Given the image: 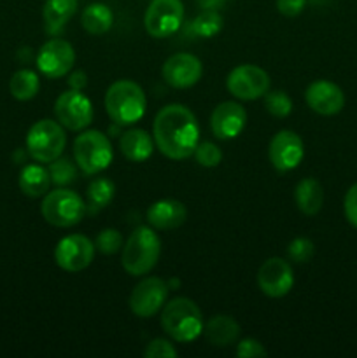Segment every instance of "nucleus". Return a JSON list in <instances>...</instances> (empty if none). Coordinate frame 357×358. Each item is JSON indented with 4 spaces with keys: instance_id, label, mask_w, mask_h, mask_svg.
<instances>
[{
    "instance_id": "obj_25",
    "label": "nucleus",
    "mask_w": 357,
    "mask_h": 358,
    "mask_svg": "<svg viewBox=\"0 0 357 358\" xmlns=\"http://www.w3.org/2000/svg\"><path fill=\"white\" fill-rule=\"evenodd\" d=\"M112 23H114V14L105 3H90L80 14V24L91 35L107 34L112 28Z\"/></svg>"
},
{
    "instance_id": "obj_5",
    "label": "nucleus",
    "mask_w": 357,
    "mask_h": 358,
    "mask_svg": "<svg viewBox=\"0 0 357 358\" xmlns=\"http://www.w3.org/2000/svg\"><path fill=\"white\" fill-rule=\"evenodd\" d=\"M114 157L112 143L105 133L98 129L80 131L74 142V159L84 175H98L107 170Z\"/></svg>"
},
{
    "instance_id": "obj_31",
    "label": "nucleus",
    "mask_w": 357,
    "mask_h": 358,
    "mask_svg": "<svg viewBox=\"0 0 357 358\" xmlns=\"http://www.w3.org/2000/svg\"><path fill=\"white\" fill-rule=\"evenodd\" d=\"M315 254V245L310 238L298 236L287 245V257L296 264H307L312 261Z\"/></svg>"
},
{
    "instance_id": "obj_37",
    "label": "nucleus",
    "mask_w": 357,
    "mask_h": 358,
    "mask_svg": "<svg viewBox=\"0 0 357 358\" xmlns=\"http://www.w3.org/2000/svg\"><path fill=\"white\" fill-rule=\"evenodd\" d=\"M307 0H276V9L282 16L294 17L303 13Z\"/></svg>"
},
{
    "instance_id": "obj_1",
    "label": "nucleus",
    "mask_w": 357,
    "mask_h": 358,
    "mask_svg": "<svg viewBox=\"0 0 357 358\" xmlns=\"http://www.w3.org/2000/svg\"><path fill=\"white\" fill-rule=\"evenodd\" d=\"M153 138L156 149L168 159H189L200 142L196 115L181 103L167 105L154 117Z\"/></svg>"
},
{
    "instance_id": "obj_22",
    "label": "nucleus",
    "mask_w": 357,
    "mask_h": 358,
    "mask_svg": "<svg viewBox=\"0 0 357 358\" xmlns=\"http://www.w3.org/2000/svg\"><path fill=\"white\" fill-rule=\"evenodd\" d=\"M76 13L77 0H46L44 9H42L46 31L51 37L59 35Z\"/></svg>"
},
{
    "instance_id": "obj_7",
    "label": "nucleus",
    "mask_w": 357,
    "mask_h": 358,
    "mask_svg": "<svg viewBox=\"0 0 357 358\" xmlns=\"http://www.w3.org/2000/svg\"><path fill=\"white\" fill-rule=\"evenodd\" d=\"M66 147L65 128L52 119H41L35 122L27 135V150L37 163L49 164L63 156Z\"/></svg>"
},
{
    "instance_id": "obj_36",
    "label": "nucleus",
    "mask_w": 357,
    "mask_h": 358,
    "mask_svg": "<svg viewBox=\"0 0 357 358\" xmlns=\"http://www.w3.org/2000/svg\"><path fill=\"white\" fill-rule=\"evenodd\" d=\"M343 212H345L346 220L357 229V184L346 191L345 199H343Z\"/></svg>"
},
{
    "instance_id": "obj_20",
    "label": "nucleus",
    "mask_w": 357,
    "mask_h": 358,
    "mask_svg": "<svg viewBox=\"0 0 357 358\" xmlns=\"http://www.w3.org/2000/svg\"><path fill=\"white\" fill-rule=\"evenodd\" d=\"M154 138L142 128H133L122 133L119 138V150L132 163H144L154 152Z\"/></svg>"
},
{
    "instance_id": "obj_11",
    "label": "nucleus",
    "mask_w": 357,
    "mask_h": 358,
    "mask_svg": "<svg viewBox=\"0 0 357 358\" xmlns=\"http://www.w3.org/2000/svg\"><path fill=\"white\" fill-rule=\"evenodd\" d=\"M168 299V283L158 276H147L133 287L130 310L139 318H150L163 310Z\"/></svg>"
},
{
    "instance_id": "obj_18",
    "label": "nucleus",
    "mask_w": 357,
    "mask_h": 358,
    "mask_svg": "<svg viewBox=\"0 0 357 358\" xmlns=\"http://www.w3.org/2000/svg\"><path fill=\"white\" fill-rule=\"evenodd\" d=\"M304 101L318 115H336L345 107V94L331 80H315L304 91Z\"/></svg>"
},
{
    "instance_id": "obj_21",
    "label": "nucleus",
    "mask_w": 357,
    "mask_h": 358,
    "mask_svg": "<svg viewBox=\"0 0 357 358\" xmlns=\"http://www.w3.org/2000/svg\"><path fill=\"white\" fill-rule=\"evenodd\" d=\"M203 332L210 345L226 348V346L234 345L240 338V324L230 315H216L206 322Z\"/></svg>"
},
{
    "instance_id": "obj_3",
    "label": "nucleus",
    "mask_w": 357,
    "mask_h": 358,
    "mask_svg": "<svg viewBox=\"0 0 357 358\" xmlns=\"http://www.w3.org/2000/svg\"><path fill=\"white\" fill-rule=\"evenodd\" d=\"M161 240L150 226H139L122 245L121 266L130 276H144L156 268Z\"/></svg>"
},
{
    "instance_id": "obj_9",
    "label": "nucleus",
    "mask_w": 357,
    "mask_h": 358,
    "mask_svg": "<svg viewBox=\"0 0 357 358\" xmlns=\"http://www.w3.org/2000/svg\"><path fill=\"white\" fill-rule=\"evenodd\" d=\"M270 76L266 70L258 65H238L227 73L226 87L230 94L244 101L259 100L265 98L270 91Z\"/></svg>"
},
{
    "instance_id": "obj_38",
    "label": "nucleus",
    "mask_w": 357,
    "mask_h": 358,
    "mask_svg": "<svg viewBox=\"0 0 357 358\" xmlns=\"http://www.w3.org/2000/svg\"><path fill=\"white\" fill-rule=\"evenodd\" d=\"M88 84V76L86 72L83 70H76L74 73H70L69 77V86L70 90H77V91H83Z\"/></svg>"
},
{
    "instance_id": "obj_8",
    "label": "nucleus",
    "mask_w": 357,
    "mask_h": 358,
    "mask_svg": "<svg viewBox=\"0 0 357 358\" xmlns=\"http://www.w3.org/2000/svg\"><path fill=\"white\" fill-rule=\"evenodd\" d=\"M184 21V3L181 0H150L144 14L146 31L154 38H164L178 31Z\"/></svg>"
},
{
    "instance_id": "obj_13",
    "label": "nucleus",
    "mask_w": 357,
    "mask_h": 358,
    "mask_svg": "<svg viewBox=\"0 0 357 358\" xmlns=\"http://www.w3.org/2000/svg\"><path fill=\"white\" fill-rule=\"evenodd\" d=\"M94 243L84 234H69L62 238L55 248V261L66 273H79L86 269L94 259Z\"/></svg>"
},
{
    "instance_id": "obj_19",
    "label": "nucleus",
    "mask_w": 357,
    "mask_h": 358,
    "mask_svg": "<svg viewBox=\"0 0 357 358\" xmlns=\"http://www.w3.org/2000/svg\"><path fill=\"white\" fill-rule=\"evenodd\" d=\"M147 224L156 231H172L181 227L188 219V210L178 199H158L147 208Z\"/></svg>"
},
{
    "instance_id": "obj_39",
    "label": "nucleus",
    "mask_w": 357,
    "mask_h": 358,
    "mask_svg": "<svg viewBox=\"0 0 357 358\" xmlns=\"http://www.w3.org/2000/svg\"><path fill=\"white\" fill-rule=\"evenodd\" d=\"M202 10H220L227 0H196Z\"/></svg>"
},
{
    "instance_id": "obj_6",
    "label": "nucleus",
    "mask_w": 357,
    "mask_h": 358,
    "mask_svg": "<svg viewBox=\"0 0 357 358\" xmlns=\"http://www.w3.org/2000/svg\"><path fill=\"white\" fill-rule=\"evenodd\" d=\"M41 213L48 224L65 229V227L77 226L88 213V208L77 192L58 187L44 196Z\"/></svg>"
},
{
    "instance_id": "obj_32",
    "label": "nucleus",
    "mask_w": 357,
    "mask_h": 358,
    "mask_svg": "<svg viewBox=\"0 0 357 358\" xmlns=\"http://www.w3.org/2000/svg\"><path fill=\"white\" fill-rule=\"evenodd\" d=\"M122 245H125L122 243V234L118 229H114V227L102 229L98 233L97 240H94V248L105 255L118 254L119 250H122Z\"/></svg>"
},
{
    "instance_id": "obj_35",
    "label": "nucleus",
    "mask_w": 357,
    "mask_h": 358,
    "mask_svg": "<svg viewBox=\"0 0 357 358\" xmlns=\"http://www.w3.org/2000/svg\"><path fill=\"white\" fill-rule=\"evenodd\" d=\"M237 357L238 358H259V357H268V352L266 348L262 346L261 341L258 339H241L237 346Z\"/></svg>"
},
{
    "instance_id": "obj_10",
    "label": "nucleus",
    "mask_w": 357,
    "mask_h": 358,
    "mask_svg": "<svg viewBox=\"0 0 357 358\" xmlns=\"http://www.w3.org/2000/svg\"><path fill=\"white\" fill-rule=\"evenodd\" d=\"M56 121L69 131H83L93 121V103L77 90H69L56 98Z\"/></svg>"
},
{
    "instance_id": "obj_15",
    "label": "nucleus",
    "mask_w": 357,
    "mask_h": 358,
    "mask_svg": "<svg viewBox=\"0 0 357 358\" xmlns=\"http://www.w3.org/2000/svg\"><path fill=\"white\" fill-rule=\"evenodd\" d=\"M258 287L265 296L279 299L287 296L294 287V271L282 257H270L258 271Z\"/></svg>"
},
{
    "instance_id": "obj_24",
    "label": "nucleus",
    "mask_w": 357,
    "mask_h": 358,
    "mask_svg": "<svg viewBox=\"0 0 357 358\" xmlns=\"http://www.w3.org/2000/svg\"><path fill=\"white\" fill-rule=\"evenodd\" d=\"M51 177L48 168L41 164H27L20 173V189L28 198H42L49 192Z\"/></svg>"
},
{
    "instance_id": "obj_16",
    "label": "nucleus",
    "mask_w": 357,
    "mask_h": 358,
    "mask_svg": "<svg viewBox=\"0 0 357 358\" xmlns=\"http://www.w3.org/2000/svg\"><path fill=\"white\" fill-rule=\"evenodd\" d=\"M161 76L168 86L175 87V90H188L200 83L203 76V65L195 55L177 52L163 63Z\"/></svg>"
},
{
    "instance_id": "obj_27",
    "label": "nucleus",
    "mask_w": 357,
    "mask_h": 358,
    "mask_svg": "<svg viewBox=\"0 0 357 358\" xmlns=\"http://www.w3.org/2000/svg\"><path fill=\"white\" fill-rule=\"evenodd\" d=\"M41 90V79H38L37 72L28 69H21L13 73L9 80V91L16 100L28 101L35 98V94Z\"/></svg>"
},
{
    "instance_id": "obj_2",
    "label": "nucleus",
    "mask_w": 357,
    "mask_h": 358,
    "mask_svg": "<svg viewBox=\"0 0 357 358\" xmlns=\"http://www.w3.org/2000/svg\"><path fill=\"white\" fill-rule=\"evenodd\" d=\"M105 112L118 126H132L144 117L147 98L142 86L133 80H115L105 91Z\"/></svg>"
},
{
    "instance_id": "obj_12",
    "label": "nucleus",
    "mask_w": 357,
    "mask_h": 358,
    "mask_svg": "<svg viewBox=\"0 0 357 358\" xmlns=\"http://www.w3.org/2000/svg\"><path fill=\"white\" fill-rule=\"evenodd\" d=\"M37 69L48 79H59L72 70L76 63V51L65 38L52 37L38 49Z\"/></svg>"
},
{
    "instance_id": "obj_28",
    "label": "nucleus",
    "mask_w": 357,
    "mask_h": 358,
    "mask_svg": "<svg viewBox=\"0 0 357 358\" xmlns=\"http://www.w3.org/2000/svg\"><path fill=\"white\" fill-rule=\"evenodd\" d=\"M189 30L200 38H212L223 30V16L219 10H202L189 24Z\"/></svg>"
},
{
    "instance_id": "obj_4",
    "label": "nucleus",
    "mask_w": 357,
    "mask_h": 358,
    "mask_svg": "<svg viewBox=\"0 0 357 358\" xmlns=\"http://www.w3.org/2000/svg\"><path fill=\"white\" fill-rule=\"evenodd\" d=\"M161 327L177 343H191L203 334L202 310L189 297H175L161 310Z\"/></svg>"
},
{
    "instance_id": "obj_26",
    "label": "nucleus",
    "mask_w": 357,
    "mask_h": 358,
    "mask_svg": "<svg viewBox=\"0 0 357 358\" xmlns=\"http://www.w3.org/2000/svg\"><path fill=\"white\" fill-rule=\"evenodd\" d=\"M115 194L114 182L108 178H94L86 191V208L88 213H98L100 210L107 208L112 203Z\"/></svg>"
},
{
    "instance_id": "obj_33",
    "label": "nucleus",
    "mask_w": 357,
    "mask_h": 358,
    "mask_svg": "<svg viewBox=\"0 0 357 358\" xmlns=\"http://www.w3.org/2000/svg\"><path fill=\"white\" fill-rule=\"evenodd\" d=\"M195 159L200 166L203 168H216L219 166L220 161H223V150L219 149V145H216L214 142H198L195 149Z\"/></svg>"
},
{
    "instance_id": "obj_23",
    "label": "nucleus",
    "mask_w": 357,
    "mask_h": 358,
    "mask_svg": "<svg viewBox=\"0 0 357 358\" xmlns=\"http://www.w3.org/2000/svg\"><path fill=\"white\" fill-rule=\"evenodd\" d=\"M294 201L303 215H317L324 205V189H322L321 182L312 177L298 182L296 189H294Z\"/></svg>"
},
{
    "instance_id": "obj_29",
    "label": "nucleus",
    "mask_w": 357,
    "mask_h": 358,
    "mask_svg": "<svg viewBox=\"0 0 357 358\" xmlns=\"http://www.w3.org/2000/svg\"><path fill=\"white\" fill-rule=\"evenodd\" d=\"M77 168L79 166L74 164L69 157H62V156L48 164V171H49V177H51V182L58 185V187H65V185H70L72 182H76Z\"/></svg>"
},
{
    "instance_id": "obj_14",
    "label": "nucleus",
    "mask_w": 357,
    "mask_h": 358,
    "mask_svg": "<svg viewBox=\"0 0 357 358\" xmlns=\"http://www.w3.org/2000/svg\"><path fill=\"white\" fill-rule=\"evenodd\" d=\"M268 157L276 171L286 173V171L296 170L304 157L303 140L290 129H282V131L275 133L270 142Z\"/></svg>"
},
{
    "instance_id": "obj_34",
    "label": "nucleus",
    "mask_w": 357,
    "mask_h": 358,
    "mask_svg": "<svg viewBox=\"0 0 357 358\" xmlns=\"http://www.w3.org/2000/svg\"><path fill=\"white\" fill-rule=\"evenodd\" d=\"M177 355L178 353L175 346L168 339L163 338H156L149 341L146 350H144V357L146 358H175Z\"/></svg>"
},
{
    "instance_id": "obj_40",
    "label": "nucleus",
    "mask_w": 357,
    "mask_h": 358,
    "mask_svg": "<svg viewBox=\"0 0 357 358\" xmlns=\"http://www.w3.org/2000/svg\"><path fill=\"white\" fill-rule=\"evenodd\" d=\"M307 2H310L312 6H326L329 0H307Z\"/></svg>"
},
{
    "instance_id": "obj_30",
    "label": "nucleus",
    "mask_w": 357,
    "mask_h": 358,
    "mask_svg": "<svg viewBox=\"0 0 357 358\" xmlns=\"http://www.w3.org/2000/svg\"><path fill=\"white\" fill-rule=\"evenodd\" d=\"M265 108L273 115V117H287L293 112V100L289 94L282 90L268 91L265 94Z\"/></svg>"
},
{
    "instance_id": "obj_17",
    "label": "nucleus",
    "mask_w": 357,
    "mask_h": 358,
    "mask_svg": "<svg viewBox=\"0 0 357 358\" xmlns=\"http://www.w3.org/2000/svg\"><path fill=\"white\" fill-rule=\"evenodd\" d=\"M247 124V110L238 101H223L210 115V129L219 140H233Z\"/></svg>"
}]
</instances>
